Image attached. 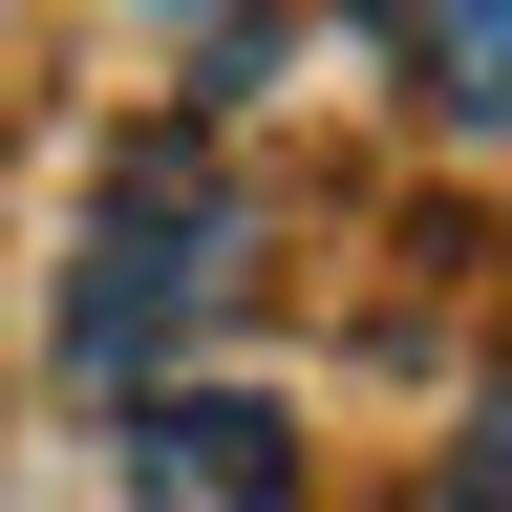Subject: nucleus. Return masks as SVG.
Wrapping results in <instances>:
<instances>
[{
	"label": "nucleus",
	"mask_w": 512,
	"mask_h": 512,
	"mask_svg": "<svg viewBox=\"0 0 512 512\" xmlns=\"http://www.w3.org/2000/svg\"><path fill=\"white\" fill-rule=\"evenodd\" d=\"M235 171L214 150H128L107 214H86V278H64V363L86 384H150V342H192V320L235 299Z\"/></svg>",
	"instance_id": "f257e3e1"
},
{
	"label": "nucleus",
	"mask_w": 512,
	"mask_h": 512,
	"mask_svg": "<svg viewBox=\"0 0 512 512\" xmlns=\"http://www.w3.org/2000/svg\"><path fill=\"white\" fill-rule=\"evenodd\" d=\"M128 491H150V512H278V491H299V427L256 406V384H150Z\"/></svg>",
	"instance_id": "f03ea898"
},
{
	"label": "nucleus",
	"mask_w": 512,
	"mask_h": 512,
	"mask_svg": "<svg viewBox=\"0 0 512 512\" xmlns=\"http://www.w3.org/2000/svg\"><path fill=\"white\" fill-rule=\"evenodd\" d=\"M384 43H406V86L448 107V128H491L512 107V0H363Z\"/></svg>",
	"instance_id": "7ed1b4c3"
}]
</instances>
